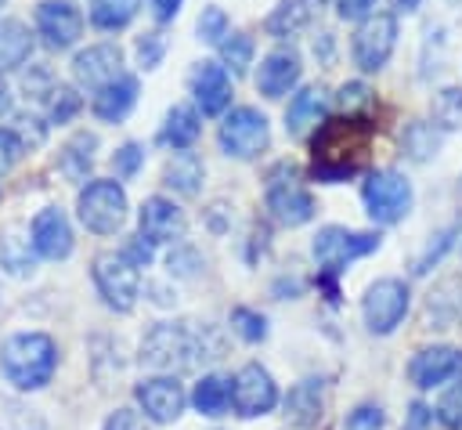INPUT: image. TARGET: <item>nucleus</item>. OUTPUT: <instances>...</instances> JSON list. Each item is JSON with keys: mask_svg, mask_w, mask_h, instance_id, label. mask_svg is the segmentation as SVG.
<instances>
[{"mask_svg": "<svg viewBox=\"0 0 462 430\" xmlns=\"http://www.w3.org/2000/svg\"><path fill=\"white\" fill-rule=\"evenodd\" d=\"M105 430H148L144 426V416L134 412V408H116L108 419H105Z\"/></svg>", "mask_w": 462, "mask_h": 430, "instance_id": "nucleus-42", "label": "nucleus"}, {"mask_svg": "<svg viewBox=\"0 0 462 430\" xmlns=\"http://www.w3.org/2000/svg\"><path fill=\"white\" fill-rule=\"evenodd\" d=\"M220 36H227V18L220 7H206L199 18V40L206 43H220Z\"/></svg>", "mask_w": 462, "mask_h": 430, "instance_id": "nucleus-39", "label": "nucleus"}, {"mask_svg": "<svg viewBox=\"0 0 462 430\" xmlns=\"http://www.w3.org/2000/svg\"><path fill=\"white\" fill-rule=\"evenodd\" d=\"M22 152H25V141L18 137V130H0V170H7Z\"/></svg>", "mask_w": 462, "mask_h": 430, "instance_id": "nucleus-43", "label": "nucleus"}, {"mask_svg": "<svg viewBox=\"0 0 462 430\" xmlns=\"http://www.w3.org/2000/svg\"><path fill=\"white\" fill-rule=\"evenodd\" d=\"M72 72H76L79 87H87V90H105L108 83H116V79L123 76V54H119L116 43L87 47V51L76 54Z\"/></svg>", "mask_w": 462, "mask_h": 430, "instance_id": "nucleus-15", "label": "nucleus"}, {"mask_svg": "<svg viewBox=\"0 0 462 430\" xmlns=\"http://www.w3.org/2000/svg\"><path fill=\"white\" fill-rule=\"evenodd\" d=\"M314 4H321V0H285V4L267 18V33H271V36H289V33H296V29L314 14Z\"/></svg>", "mask_w": 462, "mask_h": 430, "instance_id": "nucleus-28", "label": "nucleus"}, {"mask_svg": "<svg viewBox=\"0 0 462 430\" xmlns=\"http://www.w3.org/2000/svg\"><path fill=\"white\" fill-rule=\"evenodd\" d=\"M361 311H365V325L375 336L393 332L401 318L408 314V285L401 278H379L375 285H368Z\"/></svg>", "mask_w": 462, "mask_h": 430, "instance_id": "nucleus-8", "label": "nucleus"}, {"mask_svg": "<svg viewBox=\"0 0 462 430\" xmlns=\"http://www.w3.org/2000/svg\"><path fill=\"white\" fill-rule=\"evenodd\" d=\"M339 105H343L346 112H354V108L368 105V87H365V83H346V87L339 90Z\"/></svg>", "mask_w": 462, "mask_h": 430, "instance_id": "nucleus-44", "label": "nucleus"}, {"mask_svg": "<svg viewBox=\"0 0 462 430\" xmlns=\"http://www.w3.org/2000/svg\"><path fill=\"white\" fill-rule=\"evenodd\" d=\"M0 369L18 390H40L58 369V347L47 332H14L0 347Z\"/></svg>", "mask_w": 462, "mask_h": 430, "instance_id": "nucleus-2", "label": "nucleus"}, {"mask_svg": "<svg viewBox=\"0 0 462 430\" xmlns=\"http://www.w3.org/2000/svg\"><path fill=\"white\" fill-rule=\"evenodd\" d=\"M231 325H235V332H238L242 340H249V343H260V340L267 336L263 314H256V311H249V307H235V311H231Z\"/></svg>", "mask_w": 462, "mask_h": 430, "instance_id": "nucleus-36", "label": "nucleus"}, {"mask_svg": "<svg viewBox=\"0 0 462 430\" xmlns=\"http://www.w3.org/2000/svg\"><path fill=\"white\" fill-rule=\"evenodd\" d=\"M220 54H224V61L231 65V72H245V65H249V58H253V40H249L245 33H235V36L220 40Z\"/></svg>", "mask_w": 462, "mask_h": 430, "instance_id": "nucleus-35", "label": "nucleus"}, {"mask_svg": "<svg viewBox=\"0 0 462 430\" xmlns=\"http://www.w3.org/2000/svg\"><path fill=\"white\" fill-rule=\"evenodd\" d=\"M433 123L444 130H458L462 126V87H444L433 98Z\"/></svg>", "mask_w": 462, "mask_h": 430, "instance_id": "nucleus-31", "label": "nucleus"}, {"mask_svg": "<svg viewBox=\"0 0 462 430\" xmlns=\"http://www.w3.org/2000/svg\"><path fill=\"white\" fill-rule=\"evenodd\" d=\"M94 134H76L69 145H65V155H61V166L72 173V177H83L94 163Z\"/></svg>", "mask_w": 462, "mask_h": 430, "instance_id": "nucleus-32", "label": "nucleus"}, {"mask_svg": "<svg viewBox=\"0 0 462 430\" xmlns=\"http://www.w3.org/2000/svg\"><path fill=\"white\" fill-rule=\"evenodd\" d=\"M437 419H440L448 430H462V383H455V387L440 397V405H437Z\"/></svg>", "mask_w": 462, "mask_h": 430, "instance_id": "nucleus-37", "label": "nucleus"}, {"mask_svg": "<svg viewBox=\"0 0 462 430\" xmlns=\"http://www.w3.org/2000/svg\"><path fill=\"white\" fill-rule=\"evenodd\" d=\"M43 98H47V116H51V123H65V119L76 116L79 105H83L79 94H76L72 87H65V83H54Z\"/></svg>", "mask_w": 462, "mask_h": 430, "instance_id": "nucleus-34", "label": "nucleus"}, {"mask_svg": "<svg viewBox=\"0 0 462 430\" xmlns=\"http://www.w3.org/2000/svg\"><path fill=\"white\" fill-rule=\"evenodd\" d=\"M141 159H144V152H141V145H123L119 152H116V159H112V166H116V173L119 177H134L137 173V166H141Z\"/></svg>", "mask_w": 462, "mask_h": 430, "instance_id": "nucleus-41", "label": "nucleus"}, {"mask_svg": "<svg viewBox=\"0 0 462 430\" xmlns=\"http://www.w3.org/2000/svg\"><path fill=\"white\" fill-rule=\"evenodd\" d=\"M29 51H32L29 29H25L18 18H4V22H0V72L22 65V61L29 58Z\"/></svg>", "mask_w": 462, "mask_h": 430, "instance_id": "nucleus-24", "label": "nucleus"}, {"mask_svg": "<svg viewBox=\"0 0 462 430\" xmlns=\"http://www.w3.org/2000/svg\"><path fill=\"white\" fill-rule=\"evenodd\" d=\"M177 7H180V0H152V11L159 22H170L177 14Z\"/></svg>", "mask_w": 462, "mask_h": 430, "instance_id": "nucleus-47", "label": "nucleus"}, {"mask_svg": "<svg viewBox=\"0 0 462 430\" xmlns=\"http://www.w3.org/2000/svg\"><path fill=\"white\" fill-rule=\"evenodd\" d=\"M325 108H328V98H325L321 87L300 90V94L289 101V112H285L289 134H307V126H318V119L325 116Z\"/></svg>", "mask_w": 462, "mask_h": 430, "instance_id": "nucleus-23", "label": "nucleus"}, {"mask_svg": "<svg viewBox=\"0 0 462 430\" xmlns=\"http://www.w3.org/2000/svg\"><path fill=\"white\" fill-rule=\"evenodd\" d=\"M383 426H386V416L379 405H357L343 423V430H383Z\"/></svg>", "mask_w": 462, "mask_h": 430, "instance_id": "nucleus-38", "label": "nucleus"}, {"mask_svg": "<svg viewBox=\"0 0 462 430\" xmlns=\"http://www.w3.org/2000/svg\"><path fill=\"white\" fill-rule=\"evenodd\" d=\"M202 358H213L202 343V336L180 322H162L155 325L144 343H141V361L159 369V372H188L195 369Z\"/></svg>", "mask_w": 462, "mask_h": 430, "instance_id": "nucleus-3", "label": "nucleus"}, {"mask_svg": "<svg viewBox=\"0 0 462 430\" xmlns=\"http://www.w3.org/2000/svg\"><path fill=\"white\" fill-rule=\"evenodd\" d=\"M372 141V123L361 119H328L318 134H314V177L325 184L346 181L357 173L365 152Z\"/></svg>", "mask_w": 462, "mask_h": 430, "instance_id": "nucleus-1", "label": "nucleus"}, {"mask_svg": "<svg viewBox=\"0 0 462 430\" xmlns=\"http://www.w3.org/2000/svg\"><path fill=\"white\" fill-rule=\"evenodd\" d=\"M137 7H141V0H94L90 22L97 29H123L137 14Z\"/></svg>", "mask_w": 462, "mask_h": 430, "instance_id": "nucleus-29", "label": "nucleus"}, {"mask_svg": "<svg viewBox=\"0 0 462 430\" xmlns=\"http://www.w3.org/2000/svg\"><path fill=\"white\" fill-rule=\"evenodd\" d=\"M7 108H11V90H7V83L0 79V116H7Z\"/></svg>", "mask_w": 462, "mask_h": 430, "instance_id": "nucleus-48", "label": "nucleus"}, {"mask_svg": "<svg viewBox=\"0 0 462 430\" xmlns=\"http://www.w3.org/2000/svg\"><path fill=\"white\" fill-rule=\"evenodd\" d=\"M191 90H195V101L202 105L206 116L224 112L227 101H231V79H227V72H224L220 65H213V61H202V65L195 69Z\"/></svg>", "mask_w": 462, "mask_h": 430, "instance_id": "nucleus-20", "label": "nucleus"}, {"mask_svg": "<svg viewBox=\"0 0 462 430\" xmlns=\"http://www.w3.org/2000/svg\"><path fill=\"white\" fill-rule=\"evenodd\" d=\"M94 282L97 293L105 296V304L112 311H130L141 289V275L137 264L126 260V253H97L94 257Z\"/></svg>", "mask_w": 462, "mask_h": 430, "instance_id": "nucleus-5", "label": "nucleus"}, {"mask_svg": "<svg viewBox=\"0 0 462 430\" xmlns=\"http://www.w3.org/2000/svg\"><path fill=\"white\" fill-rule=\"evenodd\" d=\"M267 210H271V217L278 224L296 228V224H307L314 217V199H310V192H303L292 181H271V188H267Z\"/></svg>", "mask_w": 462, "mask_h": 430, "instance_id": "nucleus-18", "label": "nucleus"}, {"mask_svg": "<svg viewBox=\"0 0 462 430\" xmlns=\"http://www.w3.org/2000/svg\"><path fill=\"white\" fill-rule=\"evenodd\" d=\"M36 29L51 51H65L83 33V14L65 0H43L36 7Z\"/></svg>", "mask_w": 462, "mask_h": 430, "instance_id": "nucleus-13", "label": "nucleus"}, {"mask_svg": "<svg viewBox=\"0 0 462 430\" xmlns=\"http://www.w3.org/2000/svg\"><path fill=\"white\" fill-rule=\"evenodd\" d=\"M437 148H440V134H437L430 123H411V126H408V134H404V152H408L411 159H430V155H437Z\"/></svg>", "mask_w": 462, "mask_h": 430, "instance_id": "nucleus-33", "label": "nucleus"}, {"mask_svg": "<svg viewBox=\"0 0 462 430\" xmlns=\"http://www.w3.org/2000/svg\"><path fill=\"white\" fill-rule=\"evenodd\" d=\"M267 137H271V134H267L263 112H256V108H249V105L227 112L224 123H220V148H224L227 155H238V159L260 155V152L267 148Z\"/></svg>", "mask_w": 462, "mask_h": 430, "instance_id": "nucleus-9", "label": "nucleus"}, {"mask_svg": "<svg viewBox=\"0 0 462 430\" xmlns=\"http://www.w3.org/2000/svg\"><path fill=\"white\" fill-rule=\"evenodd\" d=\"M365 195V206H368V217L379 220V224H397L408 210H411V184L393 173V170H379L365 181L361 188Z\"/></svg>", "mask_w": 462, "mask_h": 430, "instance_id": "nucleus-6", "label": "nucleus"}, {"mask_svg": "<svg viewBox=\"0 0 462 430\" xmlns=\"http://www.w3.org/2000/svg\"><path fill=\"white\" fill-rule=\"evenodd\" d=\"M191 405H195L202 416H224V412L231 408V379H224V376H202V379L195 383Z\"/></svg>", "mask_w": 462, "mask_h": 430, "instance_id": "nucleus-25", "label": "nucleus"}, {"mask_svg": "<svg viewBox=\"0 0 462 430\" xmlns=\"http://www.w3.org/2000/svg\"><path fill=\"white\" fill-rule=\"evenodd\" d=\"M22 235V228L18 224H11L4 235H0V264L11 271V275H25V271H32V253H29V242L25 238H18Z\"/></svg>", "mask_w": 462, "mask_h": 430, "instance_id": "nucleus-27", "label": "nucleus"}, {"mask_svg": "<svg viewBox=\"0 0 462 430\" xmlns=\"http://www.w3.org/2000/svg\"><path fill=\"white\" fill-rule=\"evenodd\" d=\"M134 397H137L144 419H152V423H173V419H180V412L188 405V394L173 376H152V379L137 383Z\"/></svg>", "mask_w": 462, "mask_h": 430, "instance_id": "nucleus-12", "label": "nucleus"}, {"mask_svg": "<svg viewBox=\"0 0 462 430\" xmlns=\"http://www.w3.org/2000/svg\"><path fill=\"white\" fill-rule=\"evenodd\" d=\"M162 51H166V36H162V33H144V36L137 40V61H141L144 69H155L159 58H162Z\"/></svg>", "mask_w": 462, "mask_h": 430, "instance_id": "nucleus-40", "label": "nucleus"}, {"mask_svg": "<svg viewBox=\"0 0 462 430\" xmlns=\"http://www.w3.org/2000/svg\"><path fill=\"white\" fill-rule=\"evenodd\" d=\"M199 137V112L191 105H173L162 126V141L173 148H188Z\"/></svg>", "mask_w": 462, "mask_h": 430, "instance_id": "nucleus-26", "label": "nucleus"}, {"mask_svg": "<svg viewBox=\"0 0 462 430\" xmlns=\"http://www.w3.org/2000/svg\"><path fill=\"white\" fill-rule=\"evenodd\" d=\"M29 235H32V249L40 257H47V260H61V257L72 253V228H69L65 213L54 210V206H47V210H40L32 217Z\"/></svg>", "mask_w": 462, "mask_h": 430, "instance_id": "nucleus-16", "label": "nucleus"}, {"mask_svg": "<svg viewBox=\"0 0 462 430\" xmlns=\"http://www.w3.org/2000/svg\"><path fill=\"white\" fill-rule=\"evenodd\" d=\"M379 249V235L372 231H346V228H321L314 238V260L328 271L346 267L357 257H368Z\"/></svg>", "mask_w": 462, "mask_h": 430, "instance_id": "nucleus-10", "label": "nucleus"}, {"mask_svg": "<svg viewBox=\"0 0 462 430\" xmlns=\"http://www.w3.org/2000/svg\"><path fill=\"white\" fill-rule=\"evenodd\" d=\"M300 79V58L292 51H271L256 72V87L267 98H282Z\"/></svg>", "mask_w": 462, "mask_h": 430, "instance_id": "nucleus-21", "label": "nucleus"}, {"mask_svg": "<svg viewBox=\"0 0 462 430\" xmlns=\"http://www.w3.org/2000/svg\"><path fill=\"white\" fill-rule=\"evenodd\" d=\"M199 181H202V166H199V159L188 155V152H180V155L166 166V184H170L173 192H180V195H195V192H199Z\"/></svg>", "mask_w": 462, "mask_h": 430, "instance_id": "nucleus-30", "label": "nucleus"}, {"mask_svg": "<svg viewBox=\"0 0 462 430\" xmlns=\"http://www.w3.org/2000/svg\"><path fill=\"white\" fill-rule=\"evenodd\" d=\"M184 228H188V220H184L180 206H173L162 195L144 199V206H141V238H148V242H173V238L184 235Z\"/></svg>", "mask_w": 462, "mask_h": 430, "instance_id": "nucleus-17", "label": "nucleus"}, {"mask_svg": "<svg viewBox=\"0 0 462 430\" xmlns=\"http://www.w3.org/2000/svg\"><path fill=\"white\" fill-rule=\"evenodd\" d=\"M336 4H339V14H343V18H357V14H365L375 0H336Z\"/></svg>", "mask_w": 462, "mask_h": 430, "instance_id": "nucleus-46", "label": "nucleus"}, {"mask_svg": "<svg viewBox=\"0 0 462 430\" xmlns=\"http://www.w3.org/2000/svg\"><path fill=\"white\" fill-rule=\"evenodd\" d=\"M0 4H4V0H0Z\"/></svg>", "mask_w": 462, "mask_h": 430, "instance_id": "nucleus-50", "label": "nucleus"}, {"mask_svg": "<svg viewBox=\"0 0 462 430\" xmlns=\"http://www.w3.org/2000/svg\"><path fill=\"white\" fill-rule=\"evenodd\" d=\"M274 405H278V387H274L271 372L256 361L242 365L231 379V408L242 419H256V416H267Z\"/></svg>", "mask_w": 462, "mask_h": 430, "instance_id": "nucleus-7", "label": "nucleus"}, {"mask_svg": "<svg viewBox=\"0 0 462 430\" xmlns=\"http://www.w3.org/2000/svg\"><path fill=\"white\" fill-rule=\"evenodd\" d=\"M393 43H397V18L393 14H372L354 33V61L365 72H375L386 65Z\"/></svg>", "mask_w": 462, "mask_h": 430, "instance_id": "nucleus-11", "label": "nucleus"}, {"mask_svg": "<svg viewBox=\"0 0 462 430\" xmlns=\"http://www.w3.org/2000/svg\"><path fill=\"white\" fill-rule=\"evenodd\" d=\"M282 408H285L282 416H285L292 426H300V430L318 426L321 416H325V387H321V379H303V383H296V387L285 394Z\"/></svg>", "mask_w": 462, "mask_h": 430, "instance_id": "nucleus-19", "label": "nucleus"}, {"mask_svg": "<svg viewBox=\"0 0 462 430\" xmlns=\"http://www.w3.org/2000/svg\"><path fill=\"white\" fill-rule=\"evenodd\" d=\"M433 419V412L422 405V401H415L411 405V412H408V430H426V423Z\"/></svg>", "mask_w": 462, "mask_h": 430, "instance_id": "nucleus-45", "label": "nucleus"}, {"mask_svg": "<svg viewBox=\"0 0 462 430\" xmlns=\"http://www.w3.org/2000/svg\"><path fill=\"white\" fill-rule=\"evenodd\" d=\"M134 101H137V79L134 76H119L116 83H108L105 90L94 94V112H97V119L116 123V119H123L130 112Z\"/></svg>", "mask_w": 462, "mask_h": 430, "instance_id": "nucleus-22", "label": "nucleus"}, {"mask_svg": "<svg viewBox=\"0 0 462 430\" xmlns=\"http://www.w3.org/2000/svg\"><path fill=\"white\" fill-rule=\"evenodd\" d=\"M419 4H422V0H393V7H397V11H415Z\"/></svg>", "mask_w": 462, "mask_h": 430, "instance_id": "nucleus-49", "label": "nucleus"}, {"mask_svg": "<svg viewBox=\"0 0 462 430\" xmlns=\"http://www.w3.org/2000/svg\"><path fill=\"white\" fill-rule=\"evenodd\" d=\"M76 210H79V220H83L87 231L112 235L126 217V195H123V188L116 181H90L79 192Z\"/></svg>", "mask_w": 462, "mask_h": 430, "instance_id": "nucleus-4", "label": "nucleus"}, {"mask_svg": "<svg viewBox=\"0 0 462 430\" xmlns=\"http://www.w3.org/2000/svg\"><path fill=\"white\" fill-rule=\"evenodd\" d=\"M408 376H411V383H415L419 390L440 387V383L462 376V351L444 347V343H437V347H422V351L408 361Z\"/></svg>", "mask_w": 462, "mask_h": 430, "instance_id": "nucleus-14", "label": "nucleus"}]
</instances>
